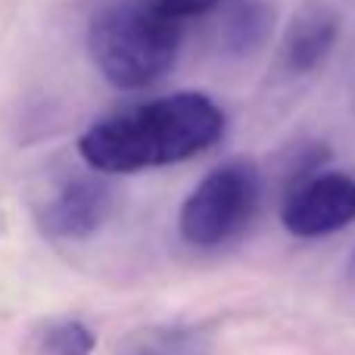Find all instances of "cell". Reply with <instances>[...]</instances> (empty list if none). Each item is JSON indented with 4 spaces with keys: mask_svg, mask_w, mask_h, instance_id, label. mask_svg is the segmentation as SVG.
<instances>
[{
    "mask_svg": "<svg viewBox=\"0 0 355 355\" xmlns=\"http://www.w3.org/2000/svg\"><path fill=\"white\" fill-rule=\"evenodd\" d=\"M340 41V12L324 0H309L293 12L284 31L281 66L287 75H309L324 66Z\"/></svg>",
    "mask_w": 355,
    "mask_h": 355,
    "instance_id": "6",
    "label": "cell"
},
{
    "mask_svg": "<svg viewBox=\"0 0 355 355\" xmlns=\"http://www.w3.org/2000/svg\"><path fill=\"white\" fill-rule=\"evenodd\" d=\"M206 334L193 327H156L128 340L122 355H206Z\"/></svg>",
    "mask_w": 355,
    "mask_h": 355,
    "instance_id": "8",
    "label": "cell"
},
{
    "mask_svg": "<svg viewBox=\"0 0 355 355\" xmlns=\"http://www.w3.org/2000/svg\"><path fill=\"white\" fill-rule=\"evenodd\" d=\"M97 349V334L75 318L53 321L41 334V352L44 355H91Z\"/></svg>",
    "mask_w": 355,
    "mask_h": 355,
    "instance_id": "9",
    "label": "cell"
},
{
    "mask_svg": "<svg viewBox=\"0 0 355 355\" xmlns=\"http://www.w3.org/2000/svg\"><path fill=\"white\" fill-rule=\"evenodd\" d=\"M262 202V175L250 159H231L212 168L184 200L178 231L193 246H221L240 237Z\"/></svg>",
    "mask_w": 355,
    "mask_h": 355,
    "instance_id": "3",
    "label": "cell"
},
{
    "mask_svg": "<svg viewBox=\"0 0 355 355\" xmlns=\"http://www.w3.org/2000/svg\"><path fill=\"white\" fill-rule=\"evenodd\" d=\"M112 212V190L97 175L66 181L44 206V231L62 240H85L106 225Z\"/></svg>",
    "mask_w": 355,
    "mask_h": 355,
    "instance_id": "5",
    "label": "cell"
},
{
    "mask_svg": "<svg viewBox=\"0 0 355 355\" xmlns=\"http://www.w3.org/2000/svg\"><path fill=\"white\" fill-rule=\"evenodd\" d=\"M221 135V106L209 94L181 91L103 116L81 135L78 153L94 172L131 175L193 159Z\"/></svg>",
    "mask_w": 355,
    "mask_h": 355,
    "instance_id": "1",
    "label": "cell"
},
{
    "mask_svg": "<svg viewBox=\"0 0 355 355\" xmlns=\"http://www.w3.org/2000/svg\"><path fill=\"white\" fill-rule=\"evenodd\" d=\"M355 221V178L343 172H315L287 187L281 225L300 240L337 234Z\"/></svg>",
    "mask_w": 355,
    "mask_h": 355,
    "instance_id": "4",
    "label": "cell"
},
{
    "mask_svg": "<svg viewBox=\"0 0 355 355\" xmlns=\"http://www.w3.org/2000/svg\"><path fill=\"white\" fill-rule=\"evenodd\" d=\"M215 3H218V0H156V6H159L162 12H168L172 19H178V22H184V19H190V16H202V12H209Z\"/></svg>",
    "mask_w": 355,
    "mask_h": 355,
    "instance_id": "10",
    "label": "cell"
},
{
    "mask_svg": "<svg viewBox=\"0 0 355 355\" xmlns=\"http://www.w3.org/2000/svg\"><path fill=\"white\" fill-rule=\"evenodd\" d=\"M184 22L156 0H116L94 16L87 50L97 72L119 91H141L172 72L181 50Z\"/></svg>",
    "mask_w": 355,
    "mask_h": 355,
    "instance_id": "2",
    "label": "cell"
},
{
    "mask_svg": "<svg viewBox=\"0 0 355 355\" xmlns=\"http://www.w3.org/2000/svg\"><path fill=\"white\" fill-rule=\"evenodd\" d=\"M275 12L265 0H234L221 19V44L227 53L246 56L268 41Z\"/></svg>",
    "mask_w": 355,
    "mask_h": 355,
    "instance_id": "7",
    "label": "cell"
}]
</instances>
